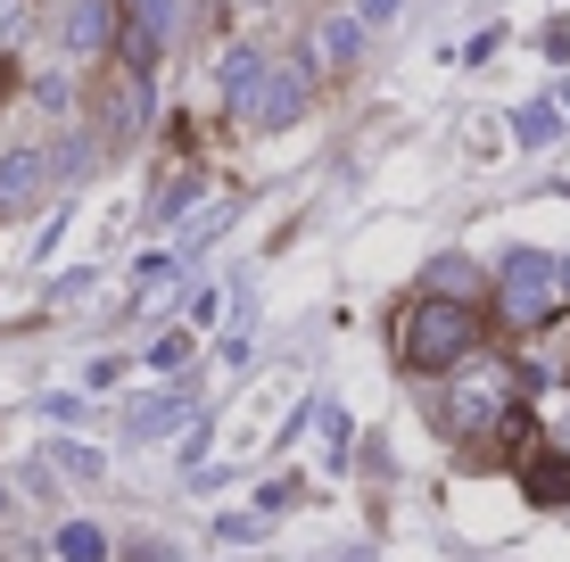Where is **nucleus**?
<instances>
[{"label":"nucleus","instance_id":"1","mask_svg":"<svg viewBox=\"0 0 570 562\" xmlns=\"http://www.w3.org/2000/svg\"><path fill=\"white\" fill-rule=\"evenodd\" d=\"M471 347H480V315H471L463 298H422V306H405L397 356L414 364V373H455Z\"/></svg>","mask_w":570,"mask_h":562},{"label":"nucleus","instance_id":"2","mask_svg":"<svg viewBox=\"0 0 570 562\" xmlns=\"http://www.w3.org/2000/svg\"><path fill=\"white\" fill-rule=\"evenodd\" d=\"M562 298H570V265L538 257V248H513V265H504V323H546Z\"/></svg>","mask_w":570,"mask_h":562},{"label":"nucleus","instance_id":"3","mask_svg":"<svg viewBox=\"0 0 570 562\" xmlns=\"http://www.w3.org/2000/svg\"><path fill=\"white\" fill-rule=\"evenodd\" d=\"M298 108H306V67H289V58H273L265 67V91H257V108H248V125H298Z\"/></svg>","mask_w":570,"mask_h":562},{"label":"nucleus","instance_id":"4","mask_svg":"<svg viewBox=\"0 0 570 562\" xmlns=\"http://www.w3.org/2000/svg\"><path fill=\"white\" fill-rule=\"evenodd\" d=\"M75 158H50V149H9V158H0V207H26L33 190L50 183V174H67Z\"/></svg>","mask_w":570,"mask_h":562},{"label":"nucleus","instance_id":"5","mask_svg":"<svg viewBox=\"0 0 570 562\" xmlns=\"http://www.w3.org/2000/svg\"><path fill=\"white\" fill-rule=\"evenodd\" d=\"M521 489L538 496V505H570V455L529 447V455H521Z\"/></svg>","mask_w":570,"mask_h":562},{"label":"nucleus","instance_id":"6","mask_svg":"<svg viewBox=\"0 0 570 562\" xmlns=\"http://www.w3.org/2000/svg\"><path fill=\"white\" fill-rule=\"evenodd\" d=\"M265 67H273L265 50H232V58H224V100H232L240 125H248V108H257V91H265Z\"/></svg>","mask_w":570,"mask_h":562},{"label":"nucleus","instance_id":"7","mask_svg":"<svg viewBox=\"0 0 570 562\" xmlns=\"http://www.w3.org/2000/svg\"><path fill=\"white\" fill-rule=\"evenodd\" d=\"M100 116H108V132H116V141H125V132H141V116H149L141 75H116V83L100 91Z\"/></svg>","mask_w":570,"mask_h":562},{"label":"nucleus","instance_id":"8","mask_svg":"<svg viewBox=\"0 0 570 562\" xmlns=\"http://www.w3.org/2000/svg\"><path fill=\"white\" fill-rule=\"evenodd\" d=\"M488 414H497V390L480 381V390H455V397L439 405V431H446V438H471V431H480Z\"/></svg>","mask_w":570,"mask_h":562},{"label":"nucleus","instance_id":"9","mask_svg":"<svg viewBox=\"0 0 570 562\" xmlns=\"http://www.w3.org/2000/svg\"><path fill=\"white\" fill-rule=\"evenodd\" d=\"M174 422H183V397H166V390H157V397H132V405H125V438H166Z\"/></svg>","mask_w":570,"mask_h":562},{"label":"nucleus","instance_id":"10","mask_svg":"<svg viewBox=\"0 0 570 562\" xmlns=\"http://www.w3.org/2000/svg\"><path fill=\"white\" fill-rule=\"evenodd\" d=\"M356 50H364L356 17H323V26H314V58H323V67H356Z\"/></svg>","mask_w":570,"mask_h":562},{"label":"nucleus","instance_id":"11","mask_svg":"<svg viewBox=\"0 0 570 562\" xmlns=\"http://www.w3.org/2000/svg\"><path fill=\"white\" fill-rule=\"evenodd\" d=\"M108 26H116V9H108V0H75L67 42H75V50H100V42H108Z\"/></svg>","mask_w":570,"mask_h":562},{"label":"nucleus","instance_id":"12","mask_svg":"<svg viewBox=\"0 0 570 562\" xmlns=\"http://www.w3.org/2000/svg\"><path fill=\"white\" fill-rule=\"evenodd\" d=\"M42 472H67V480H100L108 463H100V447H75V438H58V447L42 455Z\"/></svg>","mask_w":570,"mask_h":562},{"label":"nucleus","instance_id":"13","mask_svg":"<svg viewBox=\"0 0 570 562\" xmlns=\"http://www.w3.org/2000/svg\"><path fill=\"white\" fill-rule=\"evenodd\" d=\"M58 554H67V562H108V530H91V521H67V530H58Z\"/></svg>","mask_w":570,"mask_h":562},{"label":"nucleus","instance_id":"14","mask_svg":"<svg viewBox=\"0 0 570 562\" xmlns=\"http://www.w3.org/2000/svg\"><path fill=\"white\" fill-rule=\"evenodd\" d=\"M554 125H562L554 108H521L513 116V149H546V141H554Z\"/></svg>","mask_w":570,"mask_h":562},{"label":"nucleus","instance_id":"15","mask_svg":"<svg viewBox=\"0 0 570 562\" xmlns=\"http://www.w3.org/2000/svg\"><path fill=\"white\" fill-rule=\"evenodd\" d=\"M463 282H471V265H455V257L430 265V298H463Z\"/></svg>","mask_w":570,"mask_h":562},{"label":"nucleus","instance_id":"16","mask_svg":"<svg viewBox=\"0 0 570 562\" xmlns=\"http://www.w3.org/2000/svg\"><path fill=\"white\" fill-rule=\"evenodd\" d=\"M397 9H405V0H356V26H389Z\"/></svg>","mask_w":570,"mask_h":562},{"label":"nucleus","instance_id":"17","mask_svg":"<svg viewBox=\"0 0 570 562\" xmlns=\"http://www.w3.org/2000/svg\"><path fill=\"white\" fill-rule=\"evenodd\" d=\"M183 356H190V332H166V339H157V364H166V373H174Z\"/></svg>","mask_w":570,"mask_h":562},{"label":"nucleus","instance_id":"18","mask_svg":"<svg viewBox=\"0 0 570 562\" xmlns=\"http://www.w3.org/2000/svg\"><path fill=\"white\" fill-rule=\"evenodd\" d=\"M9 33H26V0H0V42Z\"/></svg>","mask_w":570,"mask_h":562},{"label":"nucleus","instance_id":"19","mask_svg":"<svg viewBox=\"0 0 570 562\" xmlns=\"http://www.w3.org/2000/svg\"><path fill=\"white\" fill-rule=\"evenodd\" d=\"M125 562H166V546H157V538H132V546H125Z\"/></svg>","mask_w":570,"mask_h":562},{"label":"nucleus","instance_id":"20","mask_svg":"<svg viewBox=\"0 0 570 562\" xmlns=\"http://www.w3.org/2000/svg\"><path fill=\"white\" fill-rule=\"evenodd\" d=\"M9 83H17V75H9V58H0V100H9Z\"/></svg>","mask_w":570,"mask_h":562}]
</instances>
